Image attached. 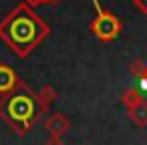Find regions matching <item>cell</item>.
Listing matches in <instances>:
<instances>
[{"instance_id":"1","label":"cell","mask_w":147,"mask_h":145,"mask_svg":"<svg viewBox=\"0 0 147 145\" xmlns=\"http://www.w3.org/2000/svg\"><path fill=\"white\" fill-rule=\"evenodd\" d=\"M49 24L26 2H20L0 22V38L18 57H28L49 36Z\"/></svg>"},{"instance_id":"2","label":"cell","mask_w":147,"mask_h":145,"mask_svg":"<svg viewBox=\"0 0 147 145\" xmlns=\"http://www.w3.org/2000/svg\"><path fill=\"white\" fill-rule=\"evenodd\" d=\"M0 117L8 121L16 129V133L24 135L40 117L36 95L24 83H18L14 91H10L8 95L0 99Z\"/></svg>"},{"instance_id":"3","label":"cell","mask_w":147,"mask_h":145,"mask_svg":"<svg viewBox=\"0 0 147 145\" xmlns=\"http://www.w3.org/2000/svg\"><path fill=\"white\" fill-rule=\"evenodd\" d=\"M93 6H95V18L91 20V24H89V28H91V32L99 38V40H103V42H113L115 38H119V34L123 32V22H121V18L117 16V14H113V12H109L99 0H93Z\"/></svg>"},{"instance_id":"4","label":"cell","mask_w":147,"mask_h":145,"mask_svg":"<svg viewBox=\"0 0 147 145\" xmlns=\"http://www.w3.org/2000/svg\"><path fill=\"white\" fill-rule=\"evenodd\" d=\"M45 129L51 133V137H63L71 129V121L65 113H53L45 121Z\"/></svg>"},{"instance_id":"5","label":"cell","mask_w":147,"mask_h":145,"mask_svg":"<svg viewBox=\"0 0 147 145\" xmlns=\"http://www.w3.org/2000/svg\"><path fill=\"white\" fill-rule=\"evenodd\" d=\"M18 77L16 73L6 67V65H0V95H8L10 91H14L18 87Z\"/></svg>"},{"instance_id":"6","label":"cell","mask_w":147,"mask_h":145,"mask_svg":"<svg viewBox=\"0 0 147 145\" xmlns=\"http://www.w3.org/2000/svg\"><path fill=\"white\" fill-rule=\"evenodd\" d=\"M127 111H129V119L137 127H147V99H141L139 103H135Z\"/></svg>"},{"instance_id":"7","label":"cell","mask_w":147,"mask_h":145,"mask_svg":"<svg viewBox=\"0 0 147 145\" xmlns=\"http://www.w3.org/2000/svg\"><path fill=\"white\" fill-rule=\"evenodd\" d=\"M57 99V91L53 89V87H42L40 91H38V95H36V101H38V109H40V113H45L49 107H51V103Z\"/></svg>"},{"instance_id":"8","label":"cell","mask_w":147,"mask_h":145,"mask_svg":"<svg viewBox=\"0 0 147 145\" xmlns=\"http://www.w3.org/2000/svg\"><path fill=\"white\" fill-rule=\"evenodd\" d=\"M143 99V95H141V91L137 89V87H129V89H125L123 91V95H121V101H123V105L127 107V109H131L135 103H139Z\"/></svg>"},{"instance_id":"9","label":"cell","mask_w":147,"mask_h":145,"mask_svg":"<svg viewBox=\"0 0 147 145\" xmlns=\"http://www.w3.org/2000/svg\"><path fill=\"white\" fill-rule=\"evenodd\" d=\"M129 73H131L135 79H141V77L147 73V65H145L143 61H139V59H137V61H133V63H131V67H129Z\"/></svg>"},{"instance_id":"10","label":"cell","mask_w":147,"mask_h":145,"mask_svg":"<svg viewBox=\"0 0 147 145\" xmlns=\"http://www.w3.org/2000/svg\"><path fill=\"white\" fill-rule=\"evenodd\" d=\"M133 6H135L141 14L147 16V0H133Z\"/></svg>"},{"instance_id":"11","label":"cell","mask_w":147,"mask_h":145,"mask_svg":"<svg viewBox=\"0 0 147 145\" xmlns=\"http://www.w3.org/2000/svg\"><path fill=\"white\" fill-rule=\"evenodd\" d=\"M45 145H65V143H63V137H51Z\"/></svg>"},{"instance_id":"12","label":"cell","mask_w":147,"mask_h":145,"mask_svg":"<svg viewBox=\"0 0 147 145\" xmlns=\"http://www.w3.org/2000/svg\"><path fill=\"white\" fill-rule=\"evenodd\" d=\"M24 2H26L28 6H36V4H49L47 0H24Z\"/></svg>"},{"instance_id":"13","label":"cell","mask_w":147,"mask_h":145,"mask_svg":"<svg viewBox=\"0 0 147 145\" xmlns=\"http://www.w3.org/2000/svg\"><path fill=\"white\" fill-rule=\"evenodd\" d=\"M47 2H49V4H55V2H59V0H47Z\"/></svg>"}]
</instances>
